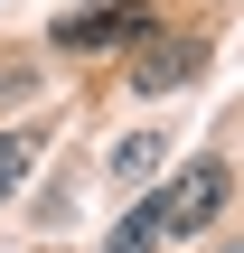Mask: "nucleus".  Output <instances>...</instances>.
<instances>
[{
  "label": "nucleus",
  "instance_id": "f257e3e1",
  "mask_svg": "<svg viewBox=\"0 0 244 253\" xmlns=\"http://www.w3.org/2000/svg\"><path fill=\"white\" fill-rule=\"evenodd\" d=\"M226 197H235V169H226V160H197V169H179L150 207H160V235H197V225H216Z\"/></svg>",
  "mask_w": 244,
  "mask_h": 253
},
{
  "label": "nucleus",
  "instance_id": "f03ea898",
  "mask_svg": "<svg viewBox=\"0 0 244 253\" xmlns=\"http://www.w3.org/2000/svg\"><path fill=\"white\" fill-rule=\"evenodd\" d=\"M141 28H150V9H141V0H103V9L56 19V47H66V56H85V47H122V38H141Z\"/></svg>",
  "mask_w": 244,
  "mask_h": 253
},
{
  "label": "nucleus",
  "instance_id": "7ed1b4c3",
  "mask_svg": "<svg viewBox=\"0 0 244 253\" xmlns=\"http://www.w3.org/2000/svg\"><path fill=\"white\" fill-rule=\"evenodd\" d=\"M197 66H207V38H160V47L132 66V84H141V94H179Z\"/></svg>",
  "mask_w": 244,
  "mask_h": 253
},
{
  "label": "nucleus",
  "instance_id": "20e7f679",
  "mask_svg": "<svg viewBox=\"0 0 244 253\" xmlns=\"http://www.w3.org/2000/svg\"><path fill=\"white\" fill-rule=\"evenodd\" d=\"M150 244H169V235H160V207L141 197V207H132V216H122L113 235H103V253H150Z\"/></svg>",
  "mask_w": 244,
  "mask_h": 253
},
{
  "label": "nucleus",
  "instance_id": "39448f33",
  "mask_svg": "<svg viewBox=\"0 0 244 253\" xmlns=\"http://www.w3.org/2000/svg\"><path fill=\"white\" fill-rule=\"evenodd\" d=\"M150 169H160V141H150V131H132V141L113 150V178H150Z\"/></svg>",
  "mask_w": 244,
  "mask_h": 253
},
{
  "label": "nucleus",
  "instance_id": "423d86ee",
  "mask_svg": "<svg viewBox=\"0 0 244 253\" xmlns=\"http://www.w3.org/2000/svg\"><path fill=\"white\" fill-rule=\"evenodd\" d=\"M28 150H38V141H28V131H0V197H9V188H19V178H28Z\"/></svg>",
  "mask_w": 244,
  "mask_h": 253
},
{
  "label": "nucleus",
  "instance_id": "0eeeda50",
  "mask_svg": "<svg viewBox=\"0 0 244 253\" xmlns=\"http://www.w3.org/2000/svg\"><path fill=\"white\" fill-rule=\"evenodd\" d=\"M235 253H244V244H235Z\"/></svg>",
  "mask_w": 244,
  "mask_h": 253
}]
</instances>
